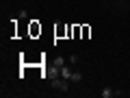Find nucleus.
I'll return each instance as SVG.
<instances>
[{"mask_svg":"<svg viewBox=\"0 0 130 98\" xmlns=\"http://www.w3.org/2000/svg\"><path fill=\"white\" fill-rule=\"evenodd\" d=\"M78 59H80V57H78V55H70V59H67V61H70V63H72V65H74V63H78Z\"/></svg>","mask_w":130,"mask_h":98,"instance_id":"nucleus-7","label":"nucleus"},{"mask_svg":"<svg viewBox=\"0 0 130 98\" xmlns=\"http://www.w3.org/2000/svg\"><path fill=\"white\" fill-rule=\"evenodd\" d=\"M72 81H74V83H80V81H83V74H80V72H74V74H72Z\"/></svg>","mask_w":130,"mask_h":98,"instance_id":"nucleus-4","label":"nucleus"},{"mask_svg":"<svg viewBox=\"0 0 130 98\" xmlns=\"http://www.w3.org/2000/svg\"><path fill=\"white\" fill-rule=\"evenodd\" d=\"M65 63H67V61H65L63 57H56V61H54V65H59V68H61V65H65Z\"/></svg>","mask_w":130,"mask_h":98,"instance_id":"nucleus-6","label":"nucleus"},{"mask_svg":"<svg viewBox=\"0 0 130 98\" xmlns=\"http://www.w3.org/2000/svg\"><path fill=\"white\" fill-rule=\"evenodd\" d=\"M30 33H32V35H37V33H41V26H37V24L32 22V26H30Z\"/></svg>","mask_w":130,"mask_h":98,"instance_id":"nucleus-5","label":"nucleus"},{"mask_svg":"<svg viewBox=\"0 0 130 98\" xmlns=\"http://www.w3.org/2000/svg\"><path fill=\"white\" fill-rule=\"evenodd\" d=\"M72 74H74V70H72V65H61V76L63 79H67V81H72Z\"/></svg>","mask_w":130,"mask_h":98,"instance_id":"nucleus-2","label":"nucleus"},{"mask_svg":"<svg viewBox=\"0 0 130 98\" xmlns=\"http://www.w3.org/2000/svg\"><path fill=\"white\" fill-rule=\"evenodd\" d=\"M52 87L59 89V92H67L70 89V81L63 79V76H56V79H52Z\"/></svg>","mask_w":130,"mask_h":98,"instance_id":"nucleus-1","label":"nucleus"},{"mask_svg":"<svg viewBox=\"0 0 130 98\" xmlns=\"http://www.w3.org/2000/svg\"><path fill=\"white\" fill-rule=\"evenodd\" d=\"M113 96H115V89H102V98H113Z\"/></svg>","mask_w":130,"mask_h":98,"instance_id":"nucleus-3","label":"nucleus"}]
</instances>
